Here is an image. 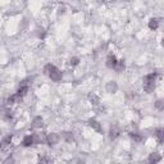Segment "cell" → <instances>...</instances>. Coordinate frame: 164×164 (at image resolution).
<instances>
[{
    "instance_id": "cell-3",
    "label": "cell",
    "mask_w": 164,
    "mask_h": 164,
    "mask_svg": "<svg viewBox=\"0 0 164 164\" xmlns=\"http://www.w3.org/2000/svg\"><path fill=\"white\" fill-rule=\"evenodd\" d=\"M33 142H35V136H32V135L26 136V137L23 139V141H22L23 146H31Z\"/></svg>"
},
{
    "instance_id": "cell-1",
    "label": "cell",
    "mask_w": 164,
    "mask_h": 164,
    "mask_svg": "<svg viewBox=\"0 0 164 164\" xmlns=\"http://www.w3.org/2000/svg\"><path fill=\"white\" fill-rule=\"evenodd\" d=\"M155 78H157V73H150L144 78V89L147 92L153 91L154 86H155Z\"/></svg>"
},
{
    "instance_id": "cell-6",
    "label": "cell",
    "mask_w": 164,
    "mask_h": 164,
    "mask_svg": "<svg viewBox=\"0 0 164 164\" xmlns=\"http://www.w3.org/2000/svg\"><path fill=\"white\" fill-rule=\"evenodd\" d=\"M159 160H160V155H158L157 153L150 157V164H155V163L159 162Z\"/></svg>"
},
{
    "instance_id": "cell-2",
    "label": "cell",
    "mask_w": 164,
    "mask_h": 164,
    "mask_svg": "<svg viewBox=\"0 0 164 164\" xmlns=\"http://www.w3.org/2000/svg\"><path fill=\"white\" fill-rule=\"evenodd\" d=\"M45 69H46V71L49 69V72H46V73H48L49 77H50V78H52L53 81L58 82V81L62 80V72H60L57 67H54V65L49 64V65H46V67H45Z\"/></svg>"
},
{
    "instance_id": "cell-10",
    "label": "cell",
    "mask_w": 164,
    "mask_h": 164,
    "mask_svg": "<svg viewBox=\"0 0 164 164\" xmlns=\"http://www.w3.org/2000/svg\"><path fill=\"white\" fill-rule=\"evenodd\" d=\"M38 164H52V162H50V159H49V158H46V157H45V158H42V159H41Z\"/></svg>"
},
{
    "instance_id": "cell-7",
    "label": "cell",
    "mask_w": 164,
    "mask_h": 164,
    "mask_svg": "<svg viewBox=\"0 0 164 164\" xmlns=\"http://www.w3.org/2000/svg\"><path fill=\"white\" fill-rule=\"evenodd\" d=\"M48 141H49L50 145H54V144L58 141V136L57 135H50L49 137H48Z\"/></svg>"
},
{
    "instance_id": "cell-4",
    "label": "cell",
    "mask_w": 164,
    "mask_h": 164,
    "mask_svg": "<svg viewBox=\"0 0 164 164\" xmlns=\"http://www.w3.org/2000/svg\"><path fill=\"white\" fill-rule=\"evenodd\" d=\"M117 63H118V60H117V58H115L114 55H109V57H108V62H107L108 67H110V68H115Z\"/></svg>"
},
{
    "instance_id": "cell-8",
    "label": "cell",
    "mask_w": 164,
    "mask_h": 164,
    "mask_svg": "<svg viewBox=\"0 0 164 164\" xmlns=\"http://www.w3.org/2000/svg\"><path fill=\"white\" fill-rule=\"evenodd\" d=\"M155 136L158 137V141H159V142H162V141H163V130H162V128H159V130L157 131Z\"/></svg>"
},
{
    "instance_id": "cell-9",
    "label": "cell",
    "mask_w": 164,
    "mask_h": 164,
    "mask_svg": "<svg viewBox=\"0 0 164 164\" xmlns=\"http://www.w3.org/2000/svg\"><path fill=\"white\" fill-rule=\"evenodd\" d=\"M149 27H150V28H157V27H158V21H157V19H151L150 23H149Z\"/></svg>"
},
{
    "instance_id": "cell-5",
    "label": "cell",
    "mask_w": 164,
    "mask_h": 164,
    "mask_svg": "<svg viewBox=\"0 0 164 164\" xmlns=\"http://www.w3.org/2000/svg\"><path fill=\"white\" fill-rule=\"evenodd\" d=\"M89 124H90V126H91V127H94V128H95V130H97V131H101V127H100V124L97 123L96 120H94V119H90V120H89Z\"/></svg>"
}]
</instances>
